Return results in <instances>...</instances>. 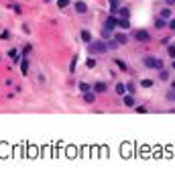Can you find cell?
Masks as SVG:
<instances>
[{"label": "cell", "instance_id": "14", "mask_svg": "<svg viewBox=\"0 0 175 173\" xmlns=\"http://www.w3.org/2000/svg\"><path fill=\"white\" fill-rule=\"evenodd\" d=\"M122 102H124V106H128V108L134 106V98H132V96H124V100H122Z\"/></svg>", "mask_w": 175, "mask_h": 173}, {"label": "cell", "instance_id": "6", "mask_svg": "<svg viewBox=\"0 0 175 173\" xmlns=\"http://www.w3.org/2000/svg\"><path fill=\"white\" fill-rule=\"evenodd\" d=\"M96 94H102V92H106V82H98V84H94V88H92Z\"/></svg>", "mask_w": 175, "mask_h": 173}, {"label": "cell", "instance_id": "16", "mask_svg": "<svg viewBox=\"0 0 175 173\" xmlns=\"http://www.w3.org/2000/svg\"><path fill=\"white\" fill-rule=\"evenodd\" d=\"M124 92H126V86H124V84H116V94H120V96H122Z\"/></svg>", "mask_w": 175, "mask_h": 173}, {"label": "cell", "instance_id": "5", "mask_svg": "<svg viewBox=\"0 0 175 173\" xmlns=\"http://www.w3.org/2000/svg\"><path fill=\"white\" fill-rule=\"evenodd\" d=\"M108 2H110V14H118L120 2H118V0H108Z\"/></svg>", "mask_w": 175, "mask_h": 173}, {"label": "cell", "instance_id": "7", "mask_svg": "<svg viewBox=\"0 0 175 173\" xmlns=\"http://www.w3.org/2000/svg\"><path fill=\"white\" fill-rule=\"evenodd\" d=\"M20 73L23 76L29 73V59H20Z\"/></svg>", "mask_w": 175, "mask_h": 173}, {"label": "cell", "instance_id": "33", "mask_svg": "<svg viewBox=\"0 0 175 173\" xmlns=\"http://www.w3.org/2000/svg\"><path fill=\"white\" fill-rule=\"evenodd\" d=\"M173 100H175V94H173Z\"/></svg>", "mask_w": 175, "mask_h": 173}, {"label": "cell", "instance_id": "23", "mask_svg": "<svg viewBox=\"0 0 175 173\" xmlns=\"http://www.w3.org/2000/svg\"><path fill=\"white\" fill-rule=\"evenodd\" d=\"M167 55H169V57H175V47H173V45L167 47Z\"/></svg>", "mask_w": 175, "mask_h": 173}, {"label": "cell", "instance_id": "3", "mask_svg": "<svg viewBox=\"0 0 175 173\" xmlns=\"http://www.w3.org/2000/svg\"><path fill=\"white\" fill-rule=\"evenodd\" d=\"M134 41H138V43H149V41H151V33L140 29V31L134 33Z\"/></svg>", "mask_w": 175, "mask_h": 173}, {"label": "cell", "instance_id": "20", "mask_svg": "<svg viewBox=\"0 0 175 173\" xmlns=\"http://www.w3.org/2000/svg\"><path fill=\"white\" fill-rule=\"evenodd\" d=\"M57 6L61 10H65V6H69V0H57Z\"/></svg>", "mask_w": 175, "mask_h": 173}, {"label": "cell", "instance_id": "2", "mask_svg": "<svg viewBox=\"0 0 175 173\" xmlns=\"http://www.w3.org/2000/svg\"><path fill=\"white\" fill-rule=\"evenodd\" d=\"M90 51H92V53H106V51H108V43H104V41L90 43Z\"/></svg>", "mask_w": 175, "mask_h": 173}, {"label": "cell", "instance_id": "31", "mask_svg": "<svg viewBox=\"0 0 175 173\" xmlns=\"http://www.w3.org/2000/svg\"><path fill=\"white\" fill-rule=\"evenodd\" d=\"M171 88H173V90H175V82H173V84H171Z\"/></svg>", "mask_w": 175, "mask_h": 173}, {"label": "cell", "instance_id": "29", "mask_svg": "<svg viewBox=\"0 0 175 173\" xmlns=\"http://www.w3.org/2000/svg\"><path fill=\"white\" fill-rule=\"evenodd\" d=\"M169 27H171V29L175 31V18H171V23H169Z\"/></svg>", "mask_w": 175, "mask_h": 173}, {"label": "cell", "instance_id": "10", "mask_svg": "<svg viewBox=\"0 0 175 173\" xmlns=\"http://www.w3.org/2000/svg\"><path fill=\"white\" fill-rule=\"evenodd\" d=\"M114 39H116V41H118V45H124V43H126V41H128V39H126V35H124V33H116V35H114Z\"/></svg>", "mask_w": 175, "mask_h": 173}, {"label": "cell", "instance_id": "32", "mask_svg": "<svg viewBox=\"0 0 175 173\" xmlns=\"http://www.w3.org/2000/svg\"><path fill=\"white\" fill-rule=\"evenodd\" d=\"M173 69H175V61H173Z\"/></svg>", "mask_w": 175, "mask_h": 173}, {"label": "cell", "instance_id": "8", "mask_svg": "<svg viewBox=\"0 0 175 173\" xmlns=\"http://www.w3.org/2000/svg\"><path fill=\"white\" fill-rule=\"evenodd\" d=\"M155 27H157V29H163V27H169V23H167V18H163V16H161V18H157V20H155Z\"/></svg>", "mask_w": 175, "mask_h": 173}, {"label": "cell", "instance_id": "19", "mask_svg": "<svg viewBox=\"0 0 175 173\" xmlns=\"http://www.w3.org/2000/svg\"><path fill=\"white\" fill-rule=\"evenodd\" d=\"M159 80H161V82H167V80H169V73H167L165 69H161V73H159Z\"/></svg>", "mask_w": 175, "mask_h": 173}, {"label": "cell", "instance_id": "26", "mask_svg": "<svg viewBox=\"0 0 175 173\" xmlns=\"http://www.w3.org/2000/svg\"><path fill=\"white\" fill-rule=\"evenodd\" d=\"M136 112H138V114H145L147 108H145V106H136Z\"/></svg>", "mask_w": 175, "mask_h": 173}, {"label": "cell", "instance_id": "28", "mask_svg": "<svg viewBox=\"0 0 175 173\" xmlns=\"http://www.w3.org/2000/svg\"><path fill=\"white\" fill-rule=\"evenodd\" d=\"M76 63H78V57H73V59H71V71L76 69Z\"/></svg>", "mask_w": 175, "mask_h": 173}, {"label": "cell", "instance_id": "22", "mask_svg": "<svg viewBox=\"0 0 175 173\" xmlns=\"http://www.w3.org/2000/svg\"><path fill=\"white\" fill-rule=\"evenodd\" d=\"M140 86H143V88H153V80H143Z\"/></svg>", "mask_w": 175, "mask_h": 173}, {"label": "cell", "instance_id": "4", "mask_svg": "<svg viewBox=\"0 0 175 173\" xmlns=\"http://www.w3.org/2000/svg\"><path fill=\"white\" fill-rule=\"evenodd\" d=\"M104 27H106V29H110V31H112V29H116V27H118V18H116V14H110V16L106 18Z\"/></svg>", "mask_w": 175, "mask_h": 173}, {"label": "cell", "instance_id": "13", "mask_svg": "<svg viewBox=\"0 0 175 173\" xmlns=\"http://www.w3.org/2000/svg\"><path fill=\"white\" fill-rule=\"evenodd\" d=\"M82 41H84V43H92V35H90V31H82Z\"/></svg>", "mask_w": 175, "mask_h": 173}, {"label": "cell", "instance_id": "21", "mask_svg": "<svg viewBox=\"0 0 175 173\" xmlns=\"http://www.w3.org/2000/svg\"><path fill=\"white\" fill-rule=\"evenodd\" d=\"M80 90H82V94H84V92H90L92 88H90V84H86V82H82V84H80Z\"/></svg>", "mask_w": 175, "mask_h": 173}, {"label": "cell", "instance_id": "15", "mask_svg": "<svg viewBox=\"0 0 175 173\" xmlns=\"http://www.w3.org/2000/svg\"><path fill=\"white\" fill-rule=\"evenodd\" d=\"M118 14H120V18H128L131 10H128V8H122V6H120V8H118Z\"/></svg>", "mask_w": 175, "mask_h": 173}, {"label": "cell", "instance_id": "18", "mask_svg": "<svg viewBox=\"0 0 175 173\" xmlns=\"http://www.w3.org/2000/svg\"><path fill=\"white\" fill-rule=\"evenodd\" d=\"M8 55H10V57H12L14 61H18V59H20V55L16 53V49H10V51H8Z\"/></svg>", "mask_w": 175, "mask_h": 173}, {"label": "cell", "instance_id": "25", "mask_svg": "<svg viewBox=\"0 0 175 173\" xmlns=\"http://www.w3.org/2000/svg\"><path fill=\"white\" fill-rule=\"evenodd\" d=\"M114 63H116V65H118V67H120V69H126V65H124V63H122V61H120V59H114Z\"/></svg>", "mask_w": 175, "mask_h": 173}, {"label": "cell", "instance_id": "11", "mask_svg": "<svg viewBox=\"0 0 175 173\" xmlns=\"http://www.w3.org/2000/svg\"><path fill=\"white\" fill-rule=\"evenodd\" d=\"M118 27H120V29H124V31H126V29H131L128 18H118Z\"/></svg>", "mask_w": 175, "mask_h": 173}, {"label": "cell", "instance_id": "12", "mask_svg": "<svg viewBox=\"0 0 175 173\" xmlns=\"http://www.w3.org/2000/svg\"><path fill=\"white\" fill-rule=\"evenodd\" d=\"M84 100H86L88 104H92V102L96 100V96H94V92H84Z\"/></svg>", "mask_w": 175, "mask_h": 173}, {"label": "cell", "instance_id": "30", "mask_svg": "<svg viewBox=\"0 0 175 173\" xmlns=\"http://www.w3.org/2000/svg\"><path fill=\"white\" fill-rule=\"evenodd\" d=\"M165 2H167L169 6H171V4H175V0H165Z\"/></svg>", "mask_w": 175, "mask_h": 173}, {"label": "cell", "instance_id": "9", "mask_svg": "<svg viewBox=\"0 0 175 173\" xmlns=\"http://www.w3.org/2000/svg\"><path fill=\"white\" fill-rule=\"evenodd\" d=\"M86 10H88L86 2H76V12H80V14H84Z\"/></svg>", "mask_w": 175, "mask_h": 173}, {"label": "cell", "instance_id": "17", "mask_svg": "<svg viewBox=\"0 0 175 173\" xmlns=\"http://www.w3.org/2000/svg\"><path fill=\"white\" fill-rule=\"evenodd\" d=\"M161 16L163 18H171V8H163L161 10Z\"/></svg>", "mask_w": 175, "mask_h": 173}, {"label": "cell", "instance_id": "24", "mask_svg": "<svg viewBox=\"0 0 175 173\" xmlns=\"http://www.w3.org/2000/svg\"><path fill=\"white\" fill-rule=\"evenodd\" d=\"M134 90H136V88H134V84H132V82H128V84H126V92L134 94Z\"/></svg>", "mask_w": 175, "mask_h": 173}, {"label": "cell", "instance_id": "27", "mask_svg": "<svg viewBox=\"0 0 175 173\" xmlns=\"http://www.w3.org/2000/svg\"><path fill=\"white\" fill-rule=\"evenodd\" d=\"M86 65H88V67H96V59H88Z\"/></svg>", "mask_w": 175, "mask_h": 173}, {"label": "cell", "instance_id": "1", "mask_svg": "<svg viewBox=\"0 0 175 173\" xmlns=\"http://www.w3.org/2000/svg\"><path fill=\"white\" fill-rule=\"evenodd\" d=\"M143 63H145V67H151V69H163V59H159V57L147 55V57L143 59Z\"/></svg>", "mask_w": 175, "mask_h": 173}]
</instances>
